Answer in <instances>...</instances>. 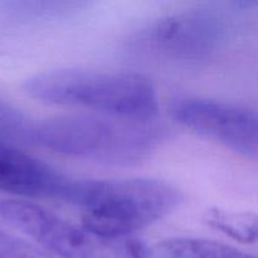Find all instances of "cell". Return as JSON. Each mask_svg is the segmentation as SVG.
<instances>
[{
    "instance_id": "6da1fadb",
    "label": "cell",
    "mask_w": 258,
    "mask_h": 258,
    "mask_svg": "<svg viewBox=\"0 0 258 258\" xmlns=\"http://www.w3.org/2000/svg\"><path fill=\"white\" fill-rule=\"evenodd\" d=\"M165 136L166 130L154 118L85 113L34 123L32 141L71 158L125 166L148 159Z\"/></svg>"
},
{
    "instance_id": "7a4b0ae2",
    "label": "cell",
    "mask_w": 258,
    "mask_h": 258,
    "mask_svg": "<svg viewBox=\"0 0 258 258\" xmlns=\"http://www.w3.org/2000/svg\"><path fill=\"white\" fill-rule=\"evenodd\" d=\"M60 201L81 211V226L107 239L126 236L168 216L180 203V191L158 179H70Z\"/></svg>"
},
{
    "instance_id": "3957f363",
    "label": "cell",
    "mask_w": 258,
    "mask_h": 258,
    "mask_svg": "<svg viewBox=\"0 0 258 258\" xmlns=\"http://www.w3.org/2000/svg\"><path fill=\"white\" fill-rule=\"evenodd\" d=\"M23 87L30 97L48 105L141 120L158 115L155 87L136 72L63 68L32 76Z\"/></svg>"
},
{
    "instance_id": "277c9868",
    "label": "cell",
    "mask_w": 258,
    "mask_h": 258,
    "mask_svg": "<svg viewBox=\"0 0 258 258\" xmlns=\"http://www.w3.org/2000/svg\"><path fill=\"white\" fill-rule=\"evenodd\" d=\"M242 3H217L155 20L131 39L133 52L166 62L196 64L228 45L241 27Z\"/></svg>"
},
{
    "instance_id": "5b68a950",
    "label": "cell",
    "mask_w": 258,
    "mask_h": 258,
    "mask_svg": "<svg viewBox=\"0 0 258 258\" xmlns=\"http://www.w3.org/2000/svg\"><path fill=\"white\" fill-rule=\"evenodd\" d=\"M0 217L54 258H136L139 242L102 238L38 204L0 201Z\"/></svg>"
},
{
    "instance_id": "8992f818",
    "label": "cell",
    "mask_w": 258,
    "mask_h": 258,
    "mask_svg": "<svg viewBox=\"0 0 258 258\" xmlns=\"http://www.w3.org/2000/svg\"><path fill=\"white\" fill-rule=\"evenodd\" d=\"M175 121L193 133L221 144L247 159L258 153L257 115L236 103L203 98H184L171 107Z\"/></svg>"
},
{
    "instance_id": "52a82bcc",
    "label": "cell",
    "mask_w": 258,
    "mask_h": 258,
    "mask_svg": "<svg viewBox=\"0 0 258 258\" xmlns=\"http://www.w3.org/2000/svg\"><path fill=\"white\" fill-rule=\"evenodd\" d=\"M68 180L47 164L0 141V190L60 199Z\"/></svg>"
},
{
    "instance_id": "ba28073f",
    "label": "cell",
    "mask_w": 258,
    "mask_h": 258,
    "mask_svg": "<svg viewBox=\"0 0 258 258\" xmlns=\"http://www.w3.org/2000/svg\"><path fill=\"white\" fill-rule=\"evenodd\" d=\"M136 258H256L243 251L203 238H169L153 244L139 243Z\"/></svg>"
},
{
    "instance_id": "9c48e42d",
    "label": "cell",
    "mask_w": 258,
    "mask_h": 258,
    "mask_svg": "<svg viewBox=\"0 0 258 258\" xmlns=\"http://www.w3.org/2000/svg\"><path fill=\"white\" fill-rule=\"evenodd\" d=\"M206 221L214 229L241 243L256 242L257 219L253 214L213 208L206 213Z\"/></svg>"
},
{
    "instance_id": "30bf717a",
    "label": "cell",
    "mask_w": 258,
    "mask_h": 258,
    "mask_svg": "<svg viewBox=\"0 0 258 258\" xmlns=\"http://www.w3.org/2000/svg\"><path fill=\"white\" fill-rule=\"evenodd\" d=\"M33 126L28 116L0 100V141H32Z\"/></svg>"
},
{
    "instance_id": "8fae6325",
    "label": "cell",
    "mask_w": 258,
    "mask_h": 258,
    "mask_svg": "<svg viewBox=\"0 0 258 258\" xmlns=\"http://www.w3.org/2000/svg\"><path fill=\"white\" fill-rule=\"evenodd\" d=\"M0 258H54L32 241L0 229Z\"/></svg>"
}]
</instances>
